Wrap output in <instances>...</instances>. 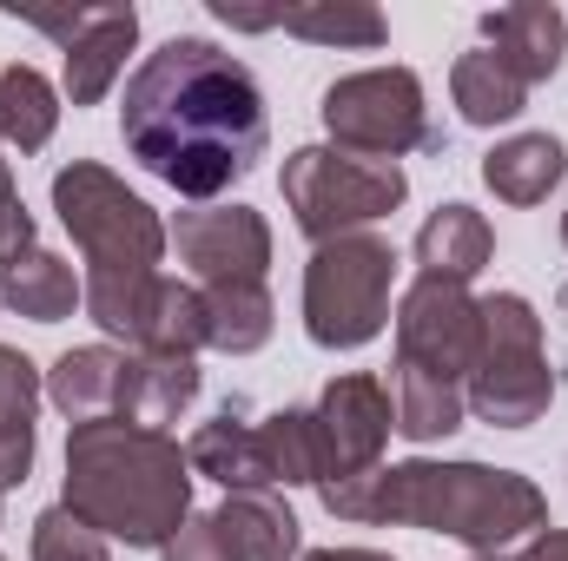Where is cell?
<instances>
[{"label": "cell", "mask_w": 568, "mask_h": 561, "mask_svg": "<svg viewBox=\"0 0 568 561\" xmlns=\"http://www.w3.org/2000/svg\"><path fill=\"white\" fill-rule=\"evenodd\" d=\"M265 442H272V462H278V489H311L317 482V462H311V410L265 417Z\"/></svg>", "instance_id": "cell-28"}, {"label": "cell", "mask_w": 568, "mask_h": 561, "mask_svg": "<svg viewBox=\"0 0 568 561\" xmlns=\"http://www.w3.org/2000/svg\"><path fill=\"white\" fill-rule=\"evenodd\" d=\"M324 133L337 152L357 159H404L417 145H436L424 106V80L410 67H371V73H344L324 86Z\"/></svg>", "instance_id": "cell-8"}, {"label": "cell", "mask_w": 568, "mask_h": 561, "mask_svg": "<svg viewBox=\"0 0 568 561\" xmlns=\"http://www.w3.org/2000/svg\"><path fill=\"white\" fill-rule=\"evenodd\" d=\"M212 13L232 20V27H245V33L284 27V33L311 40V47H384V33H390L384 13L364 7V0H304V7H278V13H239L232 0H219Z\"/></svg>", "instance_id": "cell-15"}, {"label": "cell", "mask_w": 568, "mask_h": 561, "mask_svg": "<svg viewBox=\"0 0 568 561\" xmlns=\"http://www.w3.org/2000/svg\"><path fill=\"white\" fill-rule=\"evenodd\" d=\"M159 555L165 561H232L225 555V542H219V522H212V516H185L179 536H172Z\"/></svg>", "instance_id": "cell-30"}, {"label": "cell", "mask_w": 568, "mask_h": 561, "mask_svg": "<svg viewBox=\"0 0 568 561\" xmlns=\"http://www.w3.org/2000/svg\"><path fill=\"white\" fill-rule=\"evenodd\" d=\"M483 350V304L469 297V284L449 278H417L397 304V364L429 370L443 384H469Z\"/></svg>", "instance_id": "cell-10"}, {"label": "cell", "mask_w": 568, "mask_h": 561, "mask_svg": "<svg viewBox=\"0 0 568 561\" xmlns=\"http://www.w3.org/2000/svg\"><path fill=\"white\" fill-rule=\"evenodd\" d=\"M185 462H192V476H212V482H225V496L278 489V462H272L265 422H239L232 410H225L219 422H205V429L185 442Z\"/></svg>", "instance_id": "cell-16"}, {"label": "cell", "mask_w": 568, "mask_h": 561, "mask_svg": "<svg viewBox=\"0 0 568 561\" xmlns=\"http://www.w3.org/2000/svg\"><path fill=\"white\" fill-rule=\"evenodd\" d=\"M304 561H390V555H377V549H317Z\"/></svg>", "instance_id": "cell-33"}, {"label": "cell", "mask_w": 568, "mask_h": 561, "mask_svg": "<svg viewBox=\"0 0 568 561\" xmlns=\"http://www.w3.org/2000/svg\"><path fill=\"white\" fill-rule=\"evenodd\" d=\"M496 258V232H489V218L483 212H469V205H436L424 218V232H417V265H424V278H449V284H469L483 265Z\"/></svg>", "instance_id": "cell-18"}, {"label": "cell", "mask_w": 568, "mask_h": 561, "mask_svg": "<svg viewBox=\"0 0 568 561\" xmlns=\"http://www.w3.org/2000/svg\"><path fill=\"white\" fill-rule=\"evenodd\" d=\"M449 93H456V113L469 126H509L523 106H529V86L483 47V53H463L449 67Z\"/></svg>", "instance_id": "cell-24"}, {"label": "cell", "mask_w": 568, "mask_h": 561, "mask_svg": "<svg viewBox=\"0 0 568 561\" xmlns=\"http://www.w3.org/2000/svg\"><path fill=\"white\" fill-rule=\"evenodd\" d=\"M140 350H152V357H199L205 350V297H199V284H179V278L159 284Z\"/></svg>", "instance_id": "cell-27"}, {"label": "cell", "mask_w": 568, "mask_h": 561, "mask_svg": "<svg viewBox=\"0 0 568 561\" xmlns=\"http://www.w3.org/2000/svg\"><path fill=\"white\" fill-rule=\"evenodd\" d=\"M397 252L377 232H351L311 252L304 265V330L317 350H364L390 324Z\"/></svg>", "instance_id": "cell-7"}, {"label": "cell", "mask_w": 568, "mask_h": 561, "mask_svg": "<svg viewBox=\"0 0 568 561\" xmlns=\"http://www.w3.org/2000/svg\"><path fill=\"white\" fill-rule=\"evenodd\" d=\"M33 410H40V370L13 344H0V489L27 482L33 469Z\"/></svg>", "instance_id": "cell-21"}, {"label": "cell", "mask_w": 568, "mask_h": 561, "mask_svg": "<svg viewBox=\"0 0 568 561\" xmlns=\"http://www.w3.org/2000/svg\"><path fill=\"white\" fill-rule=\"evenodd\" d=\"M33 245V212L20 205V185H13V172L0 165V265L13 258V252H27Z\"/></svg>", "instance_id": "cell-31"}, {"label": "cell", "mask_w": 568, "mask_h": 561, "mask_svg": "<svg viewBox=\"0 0 568 561\" xmlns=\"http://www.w3.org/2000/svg\"><path fill=\"white\" fill-rule=\"evenodd\" d=\"M199 397V357H152L133 350V377H126V422L140 429H165L192 410Z\"/></svg>", "instance_id": "cell-22"}, {"label": "cell", "mask_w": 568, "mask_h": 561, "mask_svg": "<svg viewBox=\"0 0 568 561\" xmlns=\"http://www.w3.org/2000/svg\"><path fill=\"white\" fill-rule=\"evenodd\" d=\"M476 304H483V350H476V370L463 384V404L489 429H529V422L549 417V404H556V370H549V350H542V317L516 290H496V297H476Z\"/></svg>", "instance_id": "cell-5"}, {"label": "cell", "mask_w": 568, "mask_h": 561, "mask_svg": "<svg viewBox=\"0 0 568 561\" xmlns=\"http://www.w3.org/2000/svg\"><path fill=\"white\" fill-rule=\"evenodd\" d=\"M404 198H410V178H404L397 159H357V152H337V145H297L284 159L291 225L317 245L390 218Z\"/></svg>", "instance_id": "cell-6"}, {"label": "cell", "mask_w": 568, "mask_h": 561, "mask_svg": "<svg viewBox=\"0 0 568 561\" xmlns=\"http://www.w3.org/2000/svg\"><path fill=\"white\" fill-rule=\"evenodd\" d=\"M53 212L87 252V310L106 337H126L140 350L152 297H159V258H165V225L126 178H113L93 159H73L53 172Z\"/></svg>", "instance_id": "cell-4"}, {"label": "cell", "mask_w": 568, "mask_h": 561, "mask_svg": "<svg viewBox=\"0 0 568 561\" xmlns=\"http://www.w3.org/2000/svg\"><path fill=\"white\" fill-rule=\"evenodd\" d=\"M60 509L87 522L100 542L165 549L192 516V462L165 429H140L126 417L73 422Z\"/></svg>", "instance_id": "cell-3"}, {"label": "cell", "mask_w": 568, "mask_h": 561, "mask_svg": "<svg viewBox=\"0 0 568 561\" xmlns=\"http://www.w3.org/2000/svg\"><path fill=\"white\" fill-rule=\"evenodd\" d=\"M568 152L556 133H516L483 159V185L503 198V205H542L556 185H562Z\"/></svg>", "instance_id": "cell-20"}, {"label": "cell", "mask_w": 568, "mask_h": 561, "mask_svg": "<svg viewBox=\"0 0 568 561\" xmlns=\"http://www.w3.org/2000/svg\"><path fill=\"white\" fill-rule=\"evenodd\" d=\"M0 140H7V133H0Z\"/></svg>", "instance_id": "cell-36"}, {"label": "cell", "mask_w": 568, "mask_h": 561, "mask_svg": "<svg viewBox=\"0 0 568 561\" xmlns=\"http://www.w3.org/2000/svg\"><path fill=\"white\" fill-rule=\"evenodd\" d=\"M120 140L179 198H212L265 159V93L245 60L199 33H179L126 80Z\"/></svg>", "instance_id": "cell-1"}, {"label": "cell", "mask_w": 568, "mask_h": 561, "mask_svg": "<svg viewBox=\"0 0 568 561\" xmlns=\"http://www.w3.org/2000/svg\"><path fill=\"white\" fill-rule=\"evenodd\" d=\"M219 542L232 561H291L297 555V516L284 509V496L252 489V496H225V509L212 516Z\"/></svg>", "instance_id": "cell-19"}, {"label": "cell", "mask_w": 568, "mask_h": 561, "mask_svg": "<svg viewBox=\"0 0 568 561\" xmlns=\"http://www.w3.org/2000/svg\"><path fill=\"white\" fill-rule=\"evenodd\" d=\"M562 245H568V212H562Z\"/></svg>", "instance_id": "cell-34"}, {"label": "cell", "mask_w": 568, "mask_h": 561, "mask_svg": "<svg viewBox=\"0 0 568 561\" xmlns=\"http://www.w3.org/2000/svg\"><path fill=\"white\" fill-rule=\"evenodd\" d=\"M179 258L199 272V284H265L272 265V225L252 205H199L172 225Z\"/></svg>", "instance_id": "cell-12"}, {"label": "cell", "mask_w": 568, "mask_h": 561, "mask_svg": "<svg viewBox=\"0 0 568 561\" xmlns=\"http://www.w3.org/2000/svg\"><path fill=\"white\" fill-rule=\"evenodd\" d=\"M469 561H503V555H469Z\"/></svg>", "instance_id": "cell-35"}, {"label": "cell", "mask_w": 568, "mask_h": 561, "mask_svg": "<svg viewBox=\"0 0 568 561\" xmlns=\"http://www.w3.org/2000/svg\"><path fill=\"white\" fill-rule=\"evenodd\" d=\"M205 297V344L225 357H252L272 344V290L265 284H199Z\"/></svg>", "instance_id": "cell-23"}, {"label": "cell", "mask_w": 568, "mask_h": 561, "mask_svg": "<svg viewBox=\"0 0 568 561\" xmlns=\"http://www.w3.org/2000/svg\"><path fill=\"white\" fill-rule=\"evenodd\" d=\"M27 27L53 33L67 53V100L73 106H100L140 40V13L133 7H73V13H27Z\"/></svg>", "instance_id": "cell-11"}, {"label": "cell", "mask_w": 568, "mask_h": 561, "mask_svg": "<svg viewBox=\"0 0 568 561\" xmlns=\"http://www.w3.org/2000/svg\"><path fill=\"white\" fill-rule=\"evenodd\" d=\"M390 429H397V404L377 377H364V370L331 377L324 397L311 404V462H317L311 489H344V482L384 469Z\"/></svg>", "instance_id": "cell-9"}, {"label": "cell", "mask_w": 568, "mask_h": 561, "mask_svg": "<svg viewBox=\"0 0 568 561\" xmlns=\"http://www.w3.org/2000/svg\"><path fill=\"white\" fill-rule=\"evenodd\" d=\"M390 404H397V436H410V442H443V436H456L463 429V384H443V377H429V370H410V364H397V377H390Z\"/></svg>", "instance_id": "cell-25"}, {"label": "cell", "mask_w": 568, "mask_h": 561, "mask_svg": "<svg viewBox=\"0 0 568 561\" xmlns=\"http://www.w3.org/2000/svg\"><path fill=\"white\" fill-rule=\"evenodd\" d=\"M126 377H133L126 350L80 344L47 370V397L67 422H106V417H126Z\"/></svg>", "instance_id": "cell-14"}, {"label": "cell", "mask_w": 568, "mask_h": 561, "mask_svg": "<svg viewBox=\"0 0 568 561\" xmlns=\"http://www.w3.org/2000/svg\"><path fill=\"white\" fill-rule=\"evenodd\" d=\"M60 126V93L33 67H0V133L20 152H40Z\"/></svg>", "instance_id": "cell-26"}, {"label": "cell", "mask_w": 568, "mask_h": 561, "mask_svg": "<svg viewBox=\"0 0 568 561\" xmlns=\"http://www.w3.org/2000/svg\"><path fill=\"white\" fill-rule=\"evenodd\" d=\"M317 502L337 522H371V529H429V536H456L476 555H503L523 536L549 529V496L516 476V469H489V462H390L371 469L344 489H317Z\"/></svg>", "instance_id": "cell-2"}, {"label": "cell", "mask_w": 568, "mask_h": 561, "mask_svg": "<svg viewBox=\"0 0 568 561\" xmlns=\"http://www.w3.org/2000/svg\"><path fill=\"white\" fill-rule=\"evenodd\" d=\"M483 40H489V53L523 86H536V80H556L562 73L568 20H562V7H549V0H516V7L483 13Z\"/></svg>", "instance_id": "cell-13"}, {"label": "cell", "mask_w": 568, "mask_h": 561, "mask_svg": "<svg viewBox=\"0 0 568 561\" xmlns=\"http://www.w3.org/2000/svg\"><path fill=\"white\" fill-rule=\"evenodd\" d=\"M33 561H106V542L87 522H73L67 509H47L33 522Z\"/></svg>", "instance_id": "cell-29"}, {"label": "cell", "mask_w": 568, "mask_h": 561, "mask_svg": "<svg viewBox=\"0 0 568 561\" xmlns=\"http://www.w3.org/2000/svg\"><path fill=\"white\" fill-rule=\"evenodd\" d=\"M523 561H568V529H542V536L523 549Z\"/></svg>", "instance_id": "cell-32"}, {"label": "cell", "mask_w": 568, "mask_h": 561, "mask_svg": "<svg viewBox=\"0 0 568 561\" xmlns=\"http://www.w3.org/2000/svg\"><path fill=\"white\" fill-rule=\"evenodd\" d=\"M0 304L20 310V317H33V324H60V317H73L87 304V278H73L67 258L27 245V252H13L0 265Z\"/></svg>", "instance_id": "cell-17"}]
</instances>
